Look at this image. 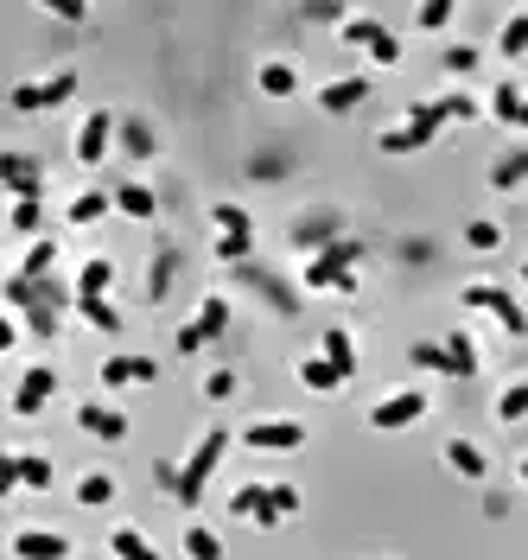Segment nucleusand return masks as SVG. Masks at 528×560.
<instances>
[{
	"label": "nucleus",
	"instance_id": "1a4fd4ad",
	"mask_svg": "<svg viewBox=\"0 0 528 560\" xmlns=\"http://www.w3.org/2000/svg\"><path fill=\"white\" fill-rule=\"evenodd\" d=\"M306 287L312 293H357V268H338L331 255H312L306 261Z\"/></svg>",
	"mask_w": 528,
	"mask_h": 560
},
{
	"label": "nucleus",
	"instance_id": "4468645a",
	"mask_svg": "<svg viewBox=\"0 0 528 560\" xmlns=\"http://www.w3.org/2000/svg\"><path fill=\"white\" fill-rule=\"evenodd\" d=\"M0 179L13 185V198H39V166L26 153H0Z\"/></svg>",
	"mask_w": 528,
	"mask_h": 560
},
{
	"label": "nucleus",
	"instance_id": "a19ab883",
	"mask_svg": "<svg viewBox=\"0 0 528 560\" xmlns=\"http://www.w3.org/2000/svg\"><path fill=\"white\" fill-rule=\"evenodd\" d=\"M439 115H446V121H471V115H478V102H471L465 90L459 96H439Z\"/></svg>",
	"mask_w": 528,
	"mask_h": 560
},
{
	"label": "nucleus",
	"instance_id": "09e8293b",
	"mask_svg": "<svg viewBox=\"0 0 528 560\" xmlns=\"http://www.w3.org/2000/svg\"><path fill=\"white\" fill-rule=\"evenodd\" d=\"M446 20H452V7H446V0H433V7H420V26H427V32H439Z\"/></svg>",
	"mask_w": 528,
	"mask_h": 560
},
{
	"label": "nucleus",
	"instance_id": "b1692460",
	"mask_svg": "<svg viewBox=\"0 0 528 560\" xmlns=\"http://www.w3.org/2000/svg\"><path fill=\"white\" fill-rule=\"evenodd\" d=\"M299 382H306V389H319V395H325V389H338L344 376L331 370V357H299Z\"/></svg>",
	"mask_w": 528,
	"mask_h": 560
},
{
	"label": "nucleus",
	"instance_id": "412c9836",
	"mask_svg": "<svg viewBox=\"0 0 528 560\" xmlns=\"http://www.w3.org/2000/svg\"><path fill=\"white\" fill-rule=\"evenodd\" d=\"M51 268H58V242H32V249H26V261H20V274L26 280H51Z\"/></svg>",
	"mask_w": 528,
	"mask_h": 560
},
{
	"label": "nucleus",
	"instance_id": "6ab92c4d",
	"mask_svg": "<svg viewBox=\"0 0 528 560\" xmlns=\"http://www.w3.org/2000/svg\"><path fill=\"white\" fill-rule=\"evenodd\" d=\"M109 554H115V560H160V548H153L140 529H115V535H109Z\"/></svg>",
	"mask_w": 528,
	"mask_h": 560
},
{
	"label": "nucleus",
	"instance_id": "7ed1b4c3",
	"mask_svg": "<svg viewBox=\"0 0 528 560\" xmlns=\"http://www.w3.org/2000/svg\"><path fill=\"white\" fill-rule=\"evenodd\" d=\"M70 90H77V70H58V77H45V83H13L7 102H13V115H39V109H58Z\"/></svg>",
	"mask_w": 528,
	"mask_h": 560
},
{
	"label": "nucleus",
	"instance_id": "de8ad7c7",
	"mask_svg": "<svg viewBox=\"0 0 528 560\" xmlns=\"http://www.w3.org/2000/svg\"><path fill=\"white\" fill-rule=\"evenodd\" d=\"M230 389H236V376H230V370H210V376H204V395H210V401H223Z\"/></svg>",
	"mask_w": 528,
	"mask_h": 560
},
{
	"label": "nucleus",
	"instance_id": "5701e85b",
	"mask_svg": "<svg viewBox=\"0 0 528 560\" xmlns=\"http://www.w3.org/2000/svg\"><path fill=\"white\" fill-rule=\"evenodd\" d=\"M223 325H230V300H217V293H210V300H204V312H198V319H191V331H198V338L210 344V338H217Z\"/></svg>",
	"mask_w": 528,
	"mask_h": 560
},
{
	"label": "nucleus",
	"instance_id": "49530a36",
	"mask_svg": "<svg viewBox=\"0 0 528 560\" xmlns=\"http://www.w3.org/2000/svg\"><path fill=\"white\" fill-rule=\"evenodd\" d=\"M471 64H478V51H471V45H452V51H446V70H452V77H465Z\"/></svg>",
	"mask_w": 528,
	"mask_h": 560
},
{
	"label": "nucleus",
	"instance_id": "37998d69",
	"mask_svg": "<svg viewBox=\"0 0 528 560\" xmlns=\"http://www.w3.org/2000/svg\"><path fill=\"white\" fill-rule=\"evenodd\" d=\"M465 242H471V249H497V242H503V230H497V223H471V230H465Z\"/></svg>",
	"mask_w": 528,
	"mask_h": 560
},
{
	"label": "nucleus",
	"instance_id": "aec40b11",
	"mask_svg": "<svg viewBox=\"0 0 528 560\" xmlns=\"http://www.w3.org/2000/svg\"><path fill=\"white\" fill-rule=\"evenodd\" d=\"M115 210H121V217H134V223H147L160 204H153V191H147V185H121V191H115Z\"/></svg>",
	"mask_w": 528,
	"mask_h": 560
},
{
	"label": "nucleus",
	"instance_id": "0eeeda50",
	"mask_svg": "<svg viewBox=\"0 0 528 560\" xmlns=\"http://www.w3.org/2000/svg\"><path fill=\"white\" fill-rule=\"evenodd\" d=\"M115 128H121V121H115L109 109H96V115L77 128V160H83V166H102V160H109V140H115Z\"/></svg>",
	"mask_w": 528,
	"mask_h": 560
},
{
	"label": "nucleus",
	"instance_id": "3c124183",
	"mask_svg": "<svg viewBox=\"0 0 528 560\" xmlns=\"http://www.w3.org/2000/svg\"><path fill=\"white\" fill-rule=\"evenodd\" d=\"M522 484H528V459H522Z\"/></svg>",
	"mask_w": 528,
	"mask_h": 560
},
{
	"label": "nucleus",
	"instance_id": "a878e982",
	"mask_svg": "<svg viewBox=\"0 0 528 560\" xmlns=\"http://www.w3.org/2000/svg\"><path fill=\"white\" fill-rule=\"evenodd\" d=\"M446 465L459 471V478H484V452L471 446V440H452V446H446Z\"/></svg>",
	"mask_w": 528,
	"mask_h": 560
},
{
	"label": "nucleus",
	"instance_id": "cd10ccee",
	"mask_svg": "<svg viewBox=\"0 0 528 560\" xmlns=\"http://www.w3.org/2000/svg\"><path fill=\"white\" fill-rule=\"evenodd\" d=\"M528 179V147L522 153H509V160H497V166H490V185H497V191H509V185H522Z\"/></svg>",
	"mask_w": 528,
	"mask_h": 560
},
{
	"label": "nucleus",
	"instance_id": "c756f323",
	"mask_svg": "<svg viewBox=\"0 0 528 560\" xmlns=\"http://www.w3.org/2000/svg\"><path fill=\"white\" fill-rule=\"evenodd\" d=\"M522 90H516V83H503V90L497 96H490V115H497V121H509V128H516V121H522Z\"/></svg>",
	"mask_w": 528,
	"mask_h": 560
},
{
	"label": "nucleus",
	"instance_id": "bb28decb",
	"mask_svg": "<svg viewBox=\"0 0 528 560\" xmlns=\"http://www.w3.org/2000/svg\"><path fill=\"white\" fill-rule=\"evenodd\" d=\"M446 357H452V376H478V344H471L465 331H452V338H446Z\"/></svg>",
	"mask_w": 528,
	"mask_h": 560
},
{
	"label": "nucleus",
	"instance_id": "20e7f679",
	"mask_svg": "<svg viewBox=\"0 0 528 560\" xmlns=\"http://www.w3.org/2000/svg\"><path fill=\"white\" fill-rule=\"evenodd\" d=\"M465 306H478V312H490V319H497L509 338H528V312L509 300L503 287H465Z\"/></svg>",
	"mask_w": 528,
	"mask_h": 560
},
{
	"label": "nucleus",
	"instance_id": "72a5a7b5",
	"mask_svg": "<svg viewBox=\"0 0 528 560\" xmlns=\"http://www.w3.org/2000/svg\"><path fill=\"white\" fill-rule=\"evenodd\" d=\"M115 198H102V191H83V198L77 204H70V223H77V230H83V223H96L102 217V210H109Z\"/></svg>",
	"mask_w": 528,
	"mask_h": 560
},
{
	"label": "nucleus",
	"instance_id": "58836bf2",
	"mask_svg": "<svg viewBox=\"0 0 528 560\" xmlns=\"http://www.w3.org/2000/svg\"><path fill=\"white\" fill-rule=\"evenodd\" d=\"M13 230H20V236L39 230V198H13Z\"/></svg>",
	"mask_w": 528,
	"mask_h": 560
},
{
	"label": "nucleus",
	"instance_id": "423d86ee",
	"mask_svg": "<svg viewBox=\"0 0 528 560\" xmlns=\"http://www.w3.org/2000/svg\"><path fill=\"white\" fill-rule=\"evenodd\" d=\"M420 414H427V395H420V389H401V395L382 401V408H369V427H376V433H395V427H414Z\"/></svg>",
	"mask_w": 528,
	"mask_h": 560
},
{
	"label": "nucleus",
	"instance_id": "a211bd4d",
	"mask_svg": "<svg viewBox=\"0 0 528 560\" xmlns=\"http://www.w3.org/2000/svg\"><path fill=\"white\" fill-rule=\"evenodd\" d=\"M115 140H121V153H128V160H153V128H147L140 115H128V121H121V128H115Z\"/></svg>",
	"mask_w": 528,
	"mask_h": 560
},
{
	"label": "nucleus",
	"instance_id": "f03ea898",
	"mask_svg": "<svg viewBox=\"0 0 528 560\" xmlns=\"http://www.w3.org/2000/svg\"><path fill=\"white\" fill-rule=\"evenodd\" d=\"M439 128H446L439 102H414L408 128H389V134H382V153H420V147H433V134H439Z\"/></svg>",
	"mask_w": 528,
	"mask_h": 560
},
{
	"label": "nucleus",
	"instance_id": "473e14b6",
	"mask_svg": "<svg viewBox=\"0 0 528 560\" xmlns=\"http://www.w3.org/2000/svg\"><path fill=\"white\" fill-rule=\"evenodd\" d=\"M299 242H306V249H312V242H319V249L344 242V236H338V217H312V223H299Z\"/></svg>",
	"mask_w": 528,
	"mask_h": 560
},
{
	"label": "nucleus",
	"instance_id": "9d476101",
	"mask_svg": "<svg viewBox=\"0 0 528 560\" xmlns=\"http://www.w3.org/2000/svg\"><path fill=\"white\" fill-rule=\"evenodd\" d=\"M64 554H70V541L51 535V529H20L13 535V560H64Z\"/></svg>",
	"mask_w": 528,
	"mask_h": 560
},
{
	"label": "nucleus",
	"instance_id": "39448f33",
	"mask_svg": "<svg viewBox=\"0 0 528 560\" xmlns=\"http://www.w3.org/2000/svg\"><path fill=\"white\" fill-rule=\"evenodd\" d=\"M51 395H58V370H51V363H32V370L20 376V389H13V414H20V420H32V414H39Z\"/></svg>",
	"mask_w": 528,
	"mask_h": 560
},
{
	"label": "nucleus",
	"instance_id": "ea45409f",
	"mask_svg": "<svg viewBox=\"0 0 528 560\" xmlns=\"http://www.w3.org/2000/svg\"><path fill=\"white\" fill-rule=\"evenodd\" d=\"M414 363H420V370H446V376H452V357H446V344H414Z\"/></svg>",
	"mask_w": 528,
	"mask_h": 560
},
{
	"label": "nucleus",
	"instance_id": "dca6fc26",
	"mask_svg": "<svg viewBox=\"0 0 528 560\" xmlns=\"http://www.w3.org/2000/svg\"><path fill=\"white\" fill-rule=\"evenodd\" d=\"M230 516L261 522V529H268V522H274V510H268V484H242L236 497H230Z\"/></svg>",
	"mask_w": 528,
	"mask_h": 560
},
{
	"label": "nucleus",
	"instance_id": "f8f14e48",
	"mask_svg": "<svg viewBox=\"0 0 528 560\" xmlns=\"http://www.w3.org/2000/svg\"><path fill=\"white\" fill-rule=\"evenodd\" d=\"M109 287H115V261L109 255H90V261H83V274H77V300H109Z\"/></svg>",
	"mask_w": 528,
	"mask_h": 560
},
{
	"label": "nucleus",
	"instance_id": "4c0bfd02",
	"mask_svg": "<svg viewBox=\"0 0 528 560\" xmlns=\"http://www.w3.org/2000/svg\"><path fill=\"white\" fill-rule=\"evenodd\" d=\"M503 51H509V58H522V51H528V13H516V20L503 26Z\"/></svg>",
	"mask_w": 528,
	"mask_h": 560
},
{
	"label": "nucleus",
	"instance_id": "f704fd0d",
	"mask_svg": "<svg viewBox=\"0 0 528 560\" xmlns=\"http://www.w3.org/2000/svg\"><path fill=\"white\" fill-rule=\"evenodd\" d=\"M528 414V382H516V389L497 395V420H522Z\"/></svg>",
	"mask_w": 528,
	"mask_h": 560
},
{
	"label": "nucleus",
	"instance_id": "6e6552de",
	"mask_svg": "<svg viewBox=\"0 0 528 560\" xmlns=\"http://www.w3.org/2000/svg\"><path fill=\"white\" fill-rule=\"evenodd\" d=\"M242 440H249L255 452H299L306 446V427H299V420H255Z\"/></svg>",
	"mask_w": 528,
	"mask_h": 560
},
{
	"label": "nucleus",
	"instance_id": "393cba45",
	"mask_svg": "<svg viewBox=\"0 0 528 560\" xmlns=\"http://www.w3.org/2000/svg\"><path fill=\"white\" fill-rule=\"evenodd\" d=\"M77 503H83V510H102V503H115V478H109V471H90V478L77 484Z\"/></svg>",
	"mask_w": 528,
	"mask_h": 560
},
{
	"label": "nucleus",
	"instance_id": "c9c22d12",
	"mask_svg": "<svg viewBox=\"0 0 528 560\" xmlns=\"http://www.w3.org/2000/svg\"><path fill=\"white\" fill-rule=\"evenodd\" d=\"M382 32H389L382 20H344V45H376Z\"/></svg>",
	"mask_w": 528,
	"mask_h": 560
},
{
	"label": "nucleus",
	"instance_id": "2eb2a0df",
	"mask_svg": "<svg viewBox=\"0 0 528 560\" xmlns=\"http://www.w3.org/2000/svg\"><path fill=\"white\" fill-rule=\"evenodd\" d=\"M77 420H83V433H102V440H121V433H128V414L102 408V401H83Z\"/></svg>",
	"mask_w": 528,
	"mask_h": 560
},
{
	"label": "nucleus",
	"instance_id": "f3484780",
	"mask_svg": "<svg viewBox=\"0 0 528 560\" xmlns=\"http://www.w3.org/2000/svg\"><path fill=\"white\" fill-rule=\"evenodd\" d=\"M325 357H331V370H338L344 382L357 376V344H350V331H344V325H331V331H325Z\"/></svg>",
	"mask_w": 528,
	"mask_h": 560
},
{
	"label": "nucleus",
	"instance_id": "e433bc0d",
	"mask_svg": "<svg viewBox=\"0 0 528 560\" xmlns=\"http://www.w3.org/2000/svg\"><path fill=\"white\" fill-rule=\"evenodd\" d=\"M268 510H274V522L293 516V510H299V490H293V484H268Z\"/></svg>",
	"mask_w": 528,
	"mask_h": 560
},
{
	"label": "nucleus",
	"instance_id": "a18cd8bd",
	"mask_svg": "<svg viewBox=\"0 0 528 560\" xmlns=\"http://www.w3.org/2000/svg\"><path fill=\"white\" fill-rule=\"evenodd\" d=\"M369 58H376V64H401V45H395V32H382V39L369 45Z\"/></svg>",
	"mask_w": 528,
	"mask_h": 560
},
{
	"label": "nucleus",
	"instance_id": "ddd939ff",
	"mask_svg": "<svg viewBox=\"0 0 528 560\" xmlns=\"http://www.w3.org/2000/svg\"><path fill=\"white\" fill-rule=\"evenodd\" d=\"M357 102H369V77H338V83H325V90H319V109H331V115L357 109Z\"/></svg>",
	"mask_w": 528,
	"mask_h": 560
},
{
	"label": "nucleus",
	"instance_id": "c85d7f7f",
	"mask_svg": "<svg viewBox=\"0 0 528 560\" xmlns=\"http://www.w3.org/2000/svg\"><path fill=\"white\" fill-rule=\"evenodd\" d=\"M261 90H268V96H293L299 90V77H293V64H261Z\"/></svg>",
	"mask_w": 528,
	"mask_h": 560
},
{
	"label": "nucleus",
	"instance_id": "603ef678",
	"mask_svg": "<svg viewBox=\"0 0 528 560\" xmlns=\"http://www.w3.org/2000/svg\"><path fill=\"white\" fill-rule=\"evenodd\" d=\"M522 280H528V261H522Z\"/></svg>",
	"mask_w": 528,
	"mask_h": 560
},
{
	"label": "nucleus",
	"instance_id": "4be33fe9",
	"mask_svg": "<svg viewBox=\"0 0 528 560\" xmlns=\"http://www.w3.org/2000/svg\"><path fill=\"white\" fill-rule=\"evenodd\" d=\"M210 223H217V236H255V223H249L242 204H210Z\"/></svg>",
	"mask_w": 528,
	"mask_h": 560
},
{
	"label": "nucleus",
	"instance_id": "2f4dec72",
	"mask_svg": "<svg viewBox=\"0 0 528 560\" xmlns=\"http://www.w3.org/2000/svg\"><path fill=\"white\" fill-rule=\"evenodd\" d=\"M77 312H83V325H96V331H121V312L109 300H77Z\"/></svg>",
	"mask_w": 528,
	"mask_h": 560
},
{
	"label": "nucleus",
	"instance_id": "8fccbe9b",
	"mask_svg": "<svg viewBox=\"0 0 528 560\" xmlns=\"http://www.w3.org/2000/svg\"><path fill=\"white\" fill-rule=\"evenodd\" d=\"M516 128H528V102H522V121H516Z\"/></svg>",
	"mask_w": 528,
	"mask_h": 560
},
{
	"label": "nucleus",
	"instance_id": "c03bdc74",
	"mask_svg": "<svg viewBox=\"0 0 528 560\" xmlns=\"http://www.w3.org/2000/svg\"><path fill=\"white\" fill-rule=\"evenodd\" d=\"M255 249V236H217V261H242Z\"/></svg>",
	"mask_w": 528,
	"mask_h": 560
},
{
	"label": "nucleus",
	"instance_id": "f257e3e1",
	"mask_svg": "<svg viewBox=\"0 0 528 560\" xmlns=\"http://www.w3.org/2000/svg\"><path fill=\"white\" fill-rule=\"evenodd\" d=\"M223 452H230V433H223V427H210L204 440H198V452L185 459V471H179V503H185V510H198V497H204V478L223 465Z\"/></svg>",
	"mask_w": 528,
	"mask_h": 560
},
{
	"label": "nucleus",
	"instance_id": "7c9ffc66",
	"mask_svg": "<svg viewBox=\"0 0 528 560\" xmlns=\"http://www.w3.org/2000/svg\"><path fill=\"white\" fill-rule=\"evenodd\" d=\"M185 554H191V560H223V541L191 522V529H185Z\"/></svg>",
	"mask_w": 528,
	"mask_h": 560
},
{
	"label": "nucleus",
	"instance_id": "79ce46f5",
	"mask_svg": "<svg viewBox=\"0 0 528 560\" xmlns=\"http://www.w3.org/2000/svg\"><path fill=\"white\" fill-rule=\"evenodd\" d=\"M166 287H172V255L160 249V255H153V274H147V293H153V300H160Z\"/></svg>",
	"mask_w": 528,
	"mask_h": 560
},
{
	"label": "nucleus",
	"instance_id": "9b49d317",
	"mask_svg": "<svg viewBox=\"0 0 528 560\" xmlns=\"http://www.w3.org/2000/svg\"><path fill=\"white\" fill-rule=\"evenodd\" d=\"M160 376V363L153 357H102V382L109 389H128V382H153Z\"/></svg>",
	"mask_w": 528,
	"mask_h": 560
}]
</instances>
